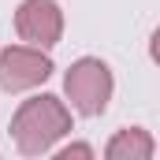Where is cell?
Returning <instances> with one entry per match:
<instances>
[{"mask_svg":"<svg viewBox=\"0 0 160 160\" xmlns=\"http://www.w3.org/2000/svg\"><path fill=\"white\" fill-rule=\"evenodd\" d=\"M11 130H15L19 149L30 153V157H38V153H45L60 134L71 130V116H67V108H63L56 97L45 93V97H30V101H22V108L15 112Z\"/></svg>","mask_w":160,"mask_h":160,"instance_id":"6da1fadb","label":"cell"},{"mask_svg":"<svg viewBox=\"0 0 160 160\" xmlns=\"http://www.w3.org/2000/svg\"><path fill=\"white\" fill-rule=\"evenodd\" d=\"M63 86H67L71 104L78 108L82 116H101L108 108V97H112V71H108V63L86 56V60H78L67 71Z\"/></svg>","mask_w":160,"mask_h":160,"instance_id":"7a4b0ae2","label":"cell"},{"mask_svg":"<svg viewBox=\"0 0 160 160\" xmlns=\"http://www.w3.org/2000/svg\"><path fill=\"white\" fill-rule=\"evenodd\" d=\"M52 75V60L41 56L38 45H11L0 52V86L19 93V89H30Z\"/></svg>","mask_w":160,"mask_h":160,"instance_id":"3957f363","label":"cell"},{"mask_svg":"<svg viewBox=\"0 0 160 160\" xmlns=\"http://www.w3.org/2000/svg\"><path fill=\"white\" fill-rule=\"evenodd\" d=\"M15 30L26 45H38V48L56 45L63 34V15H60L56 0H22L19 15H15Z\"/></svg>","mask_w":160,"mask_h":160,"instance_id":"277c9868","label":"cell"},{"mask_svg":"<svg viewBox=\"0 0 160 160\" xmlns=\"http://www.w3.org/2000/svg\"><path fill=\"white\" fill-rule=\"evenodd\" d=\"M112 160H123V157H149L153 153V142H149V134L142 130V127H130V130H119L112 142H108V149H104Z\"/></svg>","mask_w":160,"mask_h":160,"instance_id":"5b68a950","label":"cell"},{"mask_svg":"<svg viewBox=\"0 0 160 160\" xmlns=\"http://www.w3.org/2000/svg\"><path fill=\"white\" fill-rule=\"evenodd\" d=\"M60 157H93V149L89 145H67V149H60Z\"/></svg>","mask_w":160,"mask_h":160,"instance_id":"8992f818","label":"cell"},{"mask_svg":"<svg viewBox=\"0 0 160 160\" xmlns=\"http://www.w3.org/2000/svg\"><path fill=\"white\" fill-rule=\"evenodd\" d=\"M153 60H157V63H160V30H157V34H153Z\"/></svg>","mask_w":160,"mask_h":160,"instance_id":"52a82bcc","label":"cell"}]
</instances>
